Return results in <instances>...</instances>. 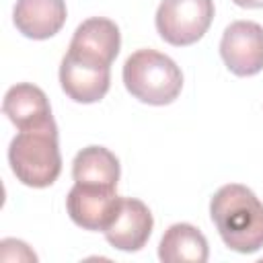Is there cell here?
<instances>
[{
	"instance_id": "1",
	"label": "cell",
	"mask_w": 263,
	"mask_h": 263,
	"mask_svg": "<svg viewBox=\"0 0 263 263\" xmlns=\"http://www.w3.org/2000/svg\"><path fill=\"white\" fill-rule=\"evenodd\" d=\"M210 216L228 249L251 255L263 247V203L249 187L222 185L210 201Z\"/></svg>"
},
{
	"instance_id": "2",
	"label": "cell",
	"mask_w": 263,
	"mask_h": 263,
	"mask_svg": "<svg viewBox=\"0 0 263 263\" xmlns=\"http://www.w3.org/2000/svg\"><path fill=\"white\" fill-rule=\"evenodd\" d=\"M8 162L23 185L35 189L49 187L62 173L58 125L18 129L8 146Z\"/></svg>"
},
{
	"instance_id": "3",
	"label": "cell",
	"mask_w": 263,
	"mask_h": 263,
	"mask_svg": "<svg viewBox=\"0 0 263 263\" xmlns=\"http://www.w3.org/2000/svg\"><path fill=\"white\" fill-rule=\"evenodd\" d=\"M123 84L132 97L148 105H168L183 88L181 68L156 49H138L123 64Z\"/></svg>"
},
{
	"instance_id": "4",
	"label": "cell",
	"mask_w": 263,
	"mask_h": 263,
	"mask_svg": "<svg viewBox=\"0 0 263 263\" xmlns=\"http://www.w3.org/2000/svg\"><path fill=\"white\" fill-rule=\"evenodd\" d=\"M214 18V0H162L156 10L158 35L177 47L199 41Z\"/></svg>"
},
{
	"instance_id": "5",
	"label": "cell",
	"mask_w": 263,
	"mask_h": 263,
	"mask_svg": "<svg viewBox=\"0 0 263 263\" xmlns=\"http://www.w3.org/2000/svg\"><path fill=\"white\" fill-rule=\"evenodd\" d=\"M220 55L236 76H255L263 70V27L255 21L230 23L220 41Z\"/></svg>"
},
{
	"instance_id": "6",
	"label": "cell",
	"mask_w": 263,
	"mask_h": 263,
	"mask_svg": "<svg viewBox=\"0 0 263 263\" xmlns=\"http://www.w3.org/2000/svg\"><path fill=\"white\" fill-rule=\"evenodd\" d=\"M152 226L154 220L144 201L136 197H121L109 226L103 232L111 247L132 253V251H140L148 242L152 234Z\"/></svg>"
},
{
	"instance_id": "7",
	"label": "cell",
	"mask_w": 263,
	"mask_h": 263,
	"mask_svg": "<svg viewBox=\"0 0 263 263\" xmlns=\"http://www.w3.org/2000/svg\"><path fill=\"white\" fill-rule=\"evenodd\" d=\"M60 84L62 90L76 103H97L101 101L111 84V66L80 60L66 51L60 64Z\"/></svg>"
},
{
	"instance_id": "8",
	"label": "cell",
	"mask_w": 263,
	"mask_h": 263,
	"mask_svg": "<svg viewBox=\"0 0 263 263\" xmlns=\"http://www.w3.org/2000/svg\"><path fill=\"white\" fill-rule=\"evenodd\" d=\"M119 47H121L119 27L111 18L90 16L76 27L70 47H68V53H72L80 60L111 66L119 53Z\"/></svg>"
},
{
	"instance_id": "9",
	"label": "cell",
	"mask_w": 263,
	"mask_h": 263,
	"mask_svg": "<svg viewBox=\"0 0 263 263\" xmlns=\"http://www.w3.org/2000/svg\"><path fill=\"white\" fill-rule=\"evenodd\" d=\"M119 195L115 189L74 183L66 197V210L74 224L84 230H105L117 210Z\"/></svg>"
},
{
	"instance_id": "10",
	"label": "cell",
	"mask_w": 263,
	"mask_h": 263,
	"mask_svg": "<svg viewBox=\"0 0 263 263\" xmlns=\"http://www.w3.org/2000/svg\"><path fill=\"white\" fill-rule=\"evenodd\" d=\"M2 111L16 125V129H39L55 125L47 95L31 82H18L10 86L4 95Z\"/></svg>"
},
{
	"instance_id": "11",
	"label": "cell",
	"mask_w": 263,
	"mask_h": 263,
	"mask_svg": "<svg viewBox=\"0 0 263 263\" xmlns=\"http://www.w3.org/2000/svg\"><path fill=\"white\" fill-rule=\"evenodd\" d=\"M64 0H16L12 10L14 27L29 39H49L66 23Z\"/></svg>"
},
{
	"instance_id": "12",
	"label": "cell",
	"mask_w": 263,
	"mask_h": 263,
	"mask_svg": "<svg viewBox=\"0 0 263 263\" xmlns=\"http://www.w3.org/2000/svg\"><path fill=\"white\" fill-rule=\"evenodd\" d=\"M208 257L205 236L187 222L168 226L158 245V259L162 263H205Z\"/></svg>"
},
{
	"instance_id": "13",
	"label": "cell",
	"mask_w": 263,
	"mask_h": 263,
	"mask_svg": "<svg viewBox=\"0 0 263 263\" xmlns=\"http://www.w3.org/2000/svg\"><path fill=\"white\" fill-rule=\"evenodd\" d=\"M119 173L117 156L105 146H86L72 160L74 183L117 189Z\"/></svg>"
},
{
	"instance_id": "14",
	"label": "cell",
	"mask_w": 263,
	"mask_h": 263,
	"mask_svg": "<svg viewBox=\"0 0 263 263\" xmlns=\"http://www.w3.org/2000/svg\"><path fill=\"white\" fill-rule=\"evenodd\" d=\"M240 8H263V0H232Z\"/></svg>"
}]
</instances>
